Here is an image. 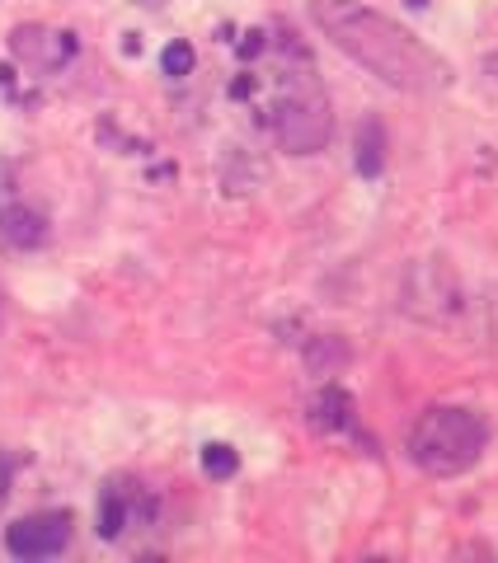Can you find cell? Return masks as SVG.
<instances>
[{
  "label": "cell",
  "mask_w": 498,
  "mask_h": 563,
  "mask_svg": "<svg viewBox=\"0 0 498 563\" xmlns=\"http://www.w3.org/2000/svg\"><path fill=\"white\" fill-rule=\"evenodd\" d=\"M311 19L343 57L358 61L362 71H372L390 90L437 94L452 85V66L433 47L362 0H311Z\"/></svg>",
  "instance_id": "cell-1"
},
{
  "label": "cell",
  "mask_w": 498,
  "mask_h": 563,
  "mask_svg": "<svg viewBox=\"0 0 498 563\" xmlns=\"http://www.w3.org/2000/svg\"><path fill=\"white\" fill-rule=\"evenodd\" d=\"M268 127H273L282 151H292V155L325 151L329 137H334V113H329L325 85L315 80L306 47L292 43V38L282 43V76H278L273 108H268Z\"/></svg>",
  "instance_id": "cell-2"
},
{
  "label": "cell",
  "mask_w": 498,
  "mask_h": 563,
  "mask_svg": "<svg viewBox=\"0 0 498 563\" xmlns=\"http://www.w3.org/2000/svg\"><path fill=\"white\" fill-rule=\"evenodd\" d=\"M409 460L428 479H456L475 470L489 451V423L466 404H433L419 413V423L409 427L405 442Z\"/></svg>",
  "instance_id": "cell-3"
},
{
  "label": "cell",
  "mask_w": 498,
  "mask_h": 563,
  "mask_svg": "<svg viewBox=\"0 0 498 563\" xmlns=\"http://www.w3.org/2000/svg\"><path fill=\"white\" fill-rule=\"evenodd\" d=\"M71 512H33V517H19L5 526V549L10 559H57L66 545H71Z\"/></svg>",
  "instance_id": "cell-4"
},
{
  "label": "cell",
  "mask_w": 498,
  "mask_h": 563,
  "mask_svg": "<svg viewBox=\"0 0 498 563\" xmlns=\"http://www.w3.org/2000/svg\"><path fill=\"white\" fill-rule=\"evenodd\" d=\"M137 517H151V498H146L141 484H132V479L118 474V479H109V484L99 488V512H94V521H99L104 540H118Z\"/></svg>",
  "instance_id": "cell-5"
},
{
  "label": "cell",
  "mask_w": 498,
  "mask_h": 563,
  "mask_svg": "<svg viewBox=\"0 0 498 563\" xmlns=\"http://www.w3.org/2000/svg\"><path fill=\"white\" fill-rule=\"evenodd\" d=\"M10 52L24 66H33V71H57L76 52V38L71 33H47V29H15L10 33Z\"/></svg>",
  "instance_id": "cell-6"
},
{
  "label": "cell",
  "mask_w": 498,
  "mask_h": 563,
  "mask_svg": "<svg viewBox=\"0 0 498 563\" xmlns=\"http://www.w3.org/2000/svg\"><path fill=\"white\" fill-rule=\"evenodd\" d=\"M0 244L15 249V254H29V249L47 244V216L24 207V202H5L0 207Z\"/></svg>",
  "instance_id": "cell-7"
},
{
  "label": "cell",
  "mask_w": 498,
  "mask_h": 563,
  "mask_svg": "<svg viewBox=\"0 0 498 563\" xmlns=\"http://www.w3.org/2000/svg\"><path fill=\"white\" fill-rule=\"evenodd\" d=\"M311 423L320 427V432H353V427H358V404H353L348 390L325 385V390L311 399Z\"/></svg>",
  "instance_id": "cell-8"
},
{
  "label": "cell",
  "mask_w": 498,
  "mask_h": 563,
  "mask_svg": "<svg viewBox=\"0 0 498 563\" xmlns=\"http://www.w3.org/2000/svg\"><path fill=\"white\" fill-rule=\"evenodd\" d=\"M386 169V127L381 118H362L358 127V174L362 179H376Z\"/></svg>",
  "instance_id": "cell-9"
},
{
  "label": "cell",
  "mask_w": 498,
  "mask_h": 563,
  "mask_svg": "<svg viewBox=\"0 0 498 563\" xmlns=\"http://www.w3.org/2000/svg\"><path fill=\"white\" fill-rule=\"evenodd\" d=\"M203 470H207V479H231L240 470V456H235L231 446L212 442V446H203Z\"/></svg>",
  "instance_id": "cell-10"
},
{
  "label": "cell",
  "mask_w": 498,
  "mask_h": 563,
  "mask_svg": "<svg viewBox=\"0 0 498 563\" xmlns=\"http://www.w3.org/2000/svg\"><path fill=\"white\" fill-rule=\"evenodd\" d=\"M193 61L198 57H193V47L188 43H170L165 52H160V66H165V76H174V80L188 76V71H193Z\"/></svg>",
  "instance_id": "cell-11"
},
{
  "label": "cell",
  "mask_w": 498,
  "mask_h": 563,
  "mask_svg": "<svg viewBox=\"0 0 498 563\" xmlns=\"http://www.w3.org/2000/svg\"><path fill=\"white\" fill-rule=\"evenodd\" d=\"M10 474H15V460L0 456V512H5V498H10Z\"/></svg>",
  "instance_id": "cell-12"
},
{
  "label": "cell",
  "mask_w": 498,
  "mask_h": 563,
  "mask_svg": "<svg viewBox=\"0 0 498 563\" xmlns=\"http://www.w3.org/2000/svg\"><path fill=\"white\" fill-rule=\"evenodd\" d=\"M137 5H165V0H137Z\"/></svg>",
  "instance_id": "cell-13"
},
{
  "label": "cell",
  "mask_w": 498,
  "mask_h": 563,
  "mask_svg": "<svg viewBox=\"0 0 498 563\" xmlns=\"http://www.w3.org/2000/svg\"><path fill=\"white\" fill-rule=\"evenodd\" d=\"M0 329H5V305H0Z\"/></svg>",
  "instance_id": "cell-14"
}]
</instances>
